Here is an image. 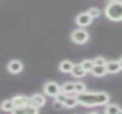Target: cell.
I'll list each match as a JSON object with an SVG mask.
<instances>
[{
    "label": "cell",
    "instance_id": "obj_1",
    "mask_svg": "<svg viewBox=\"0 0 122 114\" xmlns=\"http://www.w3.org/2000/svg\"><path fill=\"white\" fill-rule=\"evenodd\" d=\"M78 104L82 107L105 106L109 102V95L106 92H84L76 95Z\"/></svg>",
    "mask_w": 122,
    "mask_h": 114
},
{
    "label": "cell",
    "instance_id": "obj_2",
    "mask_svg": "<svg viewBox=\"0 0 122 114\" xmlns=\"http://www.w3.org/2000/svg\"><path fill=\"white\" fill-rule=\"evenodd\" d=\"M105 15L108 19L112 21H122V1L116 0L108 2L105 8Z\"/></svg>",
    "mask_w": 122,
    "mask_h": 114
},
{
    "label": "cell",
    "instance_id": "obj_3",
    "mask_svg": "<svg viewBox=\"0 0 122 114\" xmlns=\"http://www.w3.org/2000/svg\"><path fill=\"white\" fill-rule=\"evenodd\" d=\"M71 40L75 44H85L89 41V33L85 29H75L71 33Z\"/></svg>",
    "mask_w": 122,
    "mask_h": 114
},
{
    "label": "cell",
    "instance_id": "obj_4",
    "mask_svg": "<svg viewBox=\"0 0 122 114\" xmlns=\"http://www.w3.org/2000/svg\"><path fill=\"white\" fill-rule=\"evenodd\" d=\"M43 91H44V93L47 96L56 97L61 92V87L55 81H48V82L45 83L44 87H43Z\"/></svg>",
    "mask_w": 122,
    "mask_h": 114
},
{
    "label": "cell",
    "instance_id": "obj_5",
    "mask_svg": "<svg viewBox=\"0 0 122 114\" xmlns=\"http://www.w3.org/2000/svg\"><path fill=\"white\" fill-rule=\"evenodd\" d=\"M92 17L89 15L88 12H82L80 13V14H78L77 16H76L75 18V23L77 26H79V27L84 28V27H87V26H89L91 23H92Z\"/></svg>",
    "mask_w": 122,
    "mask_h": 114
},
{
    "label": "cell",
    "instance_id": "obj_6",
    "mask_svg": "<svg viewBox=\"0 0 122 114\" xmlns=\"http://www.w3.org/2000/svg\"><path fill=\"white\" fill-rule=\"evenodd\" d=\"M24 65L19 60H12V61L9 62V64L6 65V69L13 75L19 74V73L23 70Z\"/></svg>",
    "mask_w": 122,
    "mask_h": 114
},
{
    "label": "cell",
    "instance_id": "obj_7",
    "mask_svg": "<svg viewBox=\"0 0 122 114\" xmlns=\"http://www.w3.org/2000/svg\"><path fill=\"white\" fill-rule=\"evenodd\" d=\"M16 108H26L30 105V98L25 95H16L12 98Z\"/></svg>",
    "mask_w": 122,
    "mask_h": 114
},
{
    "label": "cell",
    "instance_id": "obj_8",
    "mask_svg": "<svg viewBox=\"0 0 122 114\" xmlns=\"http://www.w3.org/2000/svg\"><path fill=\"white\" fill-rule=\"evenodd\" d=\"M45 102H46V99L45 97L42 95V94H33V95L30 96V105L36 107V108H42L44 107Z\"/></svg>",
    "mask_w": 122,
    "mask_h": 114
},
{
    "label": "cell",
    "instance_id": "obj_9",
    "mask_svg": "<svg viewBox=\"0 0 122 114\" xmlns=\"http://www.w3.org/2000/svg\"><path fill=\"white\" fill-rule=\"evenodd\" d=\"M106 69H107L108 74H117L122 69L120 62L116 61V60H112V61H108L106 63Z\"/></svg>",
    "mask_w": 122,
    "mask_h": 114
},
{
    "label": "cell",
    "instance_id": "obj_10",
    "mask_svg": "<svg viewBox=\"0 0 122 114\" xmlns=\"http://www.w3.org/2000/svg\"><path fill=\"white\" fill-rule=\"evenodd\" d=\"M72 75H73V77H75V78H82V77L86 76L87 72L84 69V67L81 66V64H74V67L73 69H72Z\"/></svg>",
    "mask_w": 122,
    "mask_h": 114
},
{
    "label": "cell",
    "instance_id": "obj_11",
    "mask_svg": "<svg viewBox=\"0 0 122 114\" xmlns=\"http://www.w3.org/2000/svg\"><path fill=\"white\" fill-rule=\"evenodd\" d=\"M74 67V64L72 63L69 60H63L62 62H60L59 64V69L60 72L64 73V74H67V73H72V69Z\"/></svg>",
    "mask_w": 122,
    "mask_h": 114
},
{
    "label": "cell",
    "instance_id": "obj_12",
    "mask_svg": "<svg viewBox=\"0 0 122 114\" xmlns=\"http://www.w3.org/2000/svg\"><path fill=\"white\" fill-rule=\"evenodd\" d=\"M91 74L95 77H103L105 76L107 73V69H106V65H95L93 67V69L91 70Z\"/></svg>",
    "mask_w": 122,
    "mask_h": 114
},
{
    "label": "cell",
    "instance_id": "obj_13",
    "mask_svg": "<svg viewBox=\"0 0 122 114\" xmlns=\"http://www.w3.org/2000/svg\"><path fill=\"white\" fill-rule=\"evenodd\" d=\"M15 105L12 99H6L1 104V110L5 111V112H13L15 110Z\"/></svg>",
    "mask_w": 122,
    "mask_h": 114
},
{
    "label": "cell",
    "instance_id": "obj_14",
    "mask_svg": "<svg viewBox=\"0 0 122 114\" xmlns=\"http://www.w3.org/2000/svg\"><path fill=\"white\" fill-rule=\"evenodd\" d=\"M61 92L67 94V95H70V94H72V93H75V83L65 82L64 84L61 85Z\"/></svg>",
    "mask_w": 122,
    "mask_h": 114
},
{
    "label": "cell",
    "instance_id": "obj_15",
    "mask_svg": "<svg viewBox=\"0 0 122 114\" xmlns=\"http://www.w3.org/2000/svg\"><path fill=\"white\" fill-rule=\"evenodd\" d=\"M77 105H79V104H78V100H77V97H76V96H74V97L73 96H71V97L67 96V98L64 101V108L73 109V108H75Z\"/></svg>",
    "mask_w": 122,
    "mask_h": 114
},
{
    "label": "cell",
    "instance_id": "obj_16",
    "mask_svg": "<svg viewBox=\"0 0 122 114\" xmlns=\"http://www.w3.org/2000/svg\"><path fill=\"white\" fill-rule=\"evenodd\" d=\"M106 114H118L122 113V109L117 105H107L105 108Z\"/></svg>",
    "mask_w": 122,
    "mask_h": 114
},
{
    "label": "cell",
    "instance_id": "obj_17",
    "mask_svg": "<svg viewBox=\"0 0 122 114\" xmlns=\"http://www.w3.org/2000/svg\"><path fill=\"white\" fill-rule=\"evenodd\" d=\"M80 64H81V66L84 67V69L86 70L87 73L91 72V70L93 69V67L95 66L94 61H93V60H84V61L80 62Z\"/></svg>",
    "mask_w": 122,
    "mask_h": 114
},
{
    "label": "cell",
    "instance_id": "obj_18",
    "mask_svg": "<svg viewBox=\"0 0 122 114\" xmlns=\"http://www.w3.org/2000/svg\"><path fill=\"white\" fill-rule=\"evenodd\" d=\"M87 91V87H86V84L80 81L78 82H75V93L76 94H80V93H84V92Z\"/></svg>",
    "mask_w": 122,
    "mask_h": 114
},
{
    "label": "cell",
    "instance_id": "obj_19",
    "mask_svg": "<svg viewBox=\"0 0 122 114\" xmlns=\"http://www.w3.org/2000/svg\"><path fill=\"white\" fill-rule=\"evenodd\" d=\"M87 12L89 13V15H90V16L92 17L93 19L97 18V17L101 15V11H100L97 8H95V6H92V8H90L88 11H87Z\"/></svg>",
    "mask_w": 122,
    "mask_h": 114
},
{
    "label": "cell",
    "instance_id": "obj_20",
    "mask_svg": "<svg viewBox=\"0 0 122 114\" xmlns=\"http://www.w3.org/2000/svg\"><path fill=\"white\" fill-rule=\"evenodd\" d=\"M24 112L25 114H38L39 113V108L32 106V105H29L26 108H24Z\"/></svg>",
    "mask_w": 122,
    "mask_h": 114
},
{
    "label": "cell",
    "instance_id": "obj_21",
    "mask_svg": "<svg viewBox=\"0 0 122 114\" xmlns=\"http://www.w3.org/2000/svg\"><path fill=\"white\" fill-rule=\"evenodd\" d=\"M93 61H94L95 65H106V63H107L105 58H103V57H97Z\"/></svg>",
    "mask_w": 122,
    "mask_h": 114
},
{
    "label": "cell",
    "instance_id": "obj_22",
    "mask_svg": "<svg viewBox=\"0 0 122 114\" xmlns=\"http://www.w3.org/2000/svg\"><path fill=\"white\" fill-rule=\"evenodd\" d=\"M67 94H65V93H63V92H60L59 94H58L57 96H56V99L57 100H59V101H61V102H63V104H64V101H65V99H66L67 98Z\"/></svg>",
    "mask_w": 122,
    "mask_h": 114
},
{
    "label": "cell",
    "instance_id": "obj_23",
    "mask_svg": "<svg viewBox=\"0 0 122 114\" xmlns=\"http://www.w3.org/2000/svg\"><path fill=\"white\" fill-rule=\"evenodd\" d=\"M63 108H64V104L56 99L55 102H54V109H56V110H61V109H63Z\"/></svg>",
    "mask_w": 122,
    "mask_h": 114
},
{
    "label": "cell",
    "instance_id": "obj_24",
    "mask_svg": "<svg viewBox=\"0 0 122 114\" xmlns=\"http://www.w3.org/2000/svg\"><path fill=\"white\" fill-rule=\"evenodd\" d=\"M119 62H120V65H121V68H122V58H120V60H119Z\"/></svg>",
    "mask_w": 122,
    "mask_h": 114
},
{
    "label": "cell",
    "instance_id": "obj_25",
    "mask_svg": "<svg viewBox=\"0 0 122 114\" xmlns=\"http://www.w3.org/2000/svg\"><path fill=\"white\" fill-rule=\"evenodd\" d=\"M107 2H112V1H116V0H106Z\"/></svg>",
    "mask_w": 122,
    "mask_h": 114
}]
</instances>
